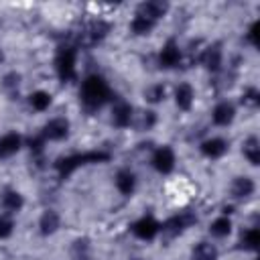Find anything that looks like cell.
<instances>
[{
    "mask_svg": "<svg viewBox=\"0 0 260 260\" xmlns=\"http://www.w3.org/2000/svg\"><path fill=\"white\" fill-rule=\"evenodd\" d=\"M225 150H228V142L223 138H207L205 142H201V152L209 158H219Z\"/></svg>",
    "mask_w": 260,
    "mask_h": 260,
    "instance_id": "obj_12",
    "label": "cell"
},
{
    "mask_svg": "<svg viewBox=\"0 0 260 260\" xmlns=\"http://www.w3.org/2000/svg\"><path fill=\"white\" fill-rule=\"evenodd\" d=\"M234 116H236V110H234V106L228 104V102L217 104V106L213 108V114H211V118H213V122H215L217 126H228V124L234 120Z\"/></svg>",
    "mask_w": 260,
    "mask_h": 260,
    "instance_id": "obj_10",
    "label": "cell"
},
{
    "mask_svg": "<svg viewBox=\"0 0 260 260\" xmlns=\"http://www.w3.org/2000/svg\"><path fill=\"white\" fill-rule=\"evenodd\" d=\"M28 102H30V106H32L35 110L43 112V110H47V108L51 106V95H49L47 91H35V93L28 98Z\"/></svg>",
    "mask_w": 260,
    "mask_h": 260,
    "instance_id": "obj_26",
    "label": "cell"
},
{
    "mask_svg": "<svg viewBox=\"0 0 260 260\" xmlns=\"http://www.w3.org/2000/svg\"><path fill=\"white\" fill-rule=\"evenodd\" d=\"M152 167L158 173H162V175L171 173L173 167H175V152H173V148H169V146L156 148V152L152 154Z\"/></svg>",
    "mask_w": 260,
    "mask_h": 260,
    "instance_id": "obj_5",
    "label": "cell"
},
{
    "mask_svg": "<svg viewBox=\"0 0 260 260\" xmlns=\"http://www.w3.org/2000/svg\"><path fill=\"white\" fill-rule=\"evenodd\" d=\"M116 187H118V191H120L122 195H132V191H134V187H136V177H134V173H130V171H120V173L116 175Z\"/></svg>",
    "mask_w": 260,
    "mask_h": 260,
    "instance_id": "obj_15",
    "label": "cell"
},
{
    "mask_svg": "<svg viewBox=\"0 0 260 260\" xmlns=\"http://www.w3.org/2000/svg\"><path fill=\"white\" fill-rule=\"evenodd\" d=\"M256 35H258V22H254L252 26H250V30H248V35H246V39L254 45V47H258V39H256Z\"/></svg>",
    "mask_w": 260,
    "mask_h": 260,
    "instance_id": "obj_32",
    "label": "cell"
},
{
    "mask_svg": "<svg viewBox=\"0 0 260 260\" xmlns=\"http://www.w3.org/2000/svg\"><path fill=\"white\" fill-rule=\"evenodd\" d=\"M112 122L116 126H120V128L130 126V122H132V108L126 102H118L114 106V110H112Z\"/></svg>",
    "mask_w": 260,
    "mask_h": 260,
    "instance_id": "obj_11",
    "label": "cell"
},
{
    "mask_svg": "<svg viewBox=\"0 0 260 260\" xmlns=\"http://www.w3.org/2000/svg\"><path fill=\"white\" fill-rule=\"evenodd\" d=\"M67 132H69V122L65 118H55V120L45 124L43 138L45 140H61L67 136Z\"/></svg>",
    "mask_w": 260,
    "mask_h": 260,
    "instance_id": "obj_7",
    "label": "cell"
},
{
    "mask_svg": "<svg viewBox=\"0 0 260 260\" xmlns=\"http://www.w3.org/2000/svg\"><path fill=\"white\" fill-rule=\"evenodd\" d=\"M167 10H169V4L167 2H160V0H150V2H144V4L138 6V14L140 16H146L150 20L160 18Z\"/></svg>",
    "mask_w": 260,
    "mask_h": 260,
    "instance_id": "obj_9",
    "label": "cell"
},
{
    "mask_svg": "<svg viewBox=\"0 0 260 260\" xmlns=\"http://www.w3.org/2000/svg\"><path fill=\"white\" fill-rule=\"evenodd\" d=\"M110 154L104 152V150H93V152H81V154H71V156H65V158H57L55 160V169L59 173V177H69L75 169L83 167V165H89V162H104L108 160Z\"/></svg>",
    "mask_w": 260,
    "mask_h": 260,
    "instance_id": "obj_2",
    "label": "cell"
},
{
    "mask_svg": "<svg viewBox=\"0 0 260 260\" xmlns=\"http://www.w3.org/2000/svg\"><path fill=\"white\" fill-rule=\"evenodd\" d=\"M12 228H14L12 219H10V217L0 215V238H8V236L12 234Z\"/></svg>",
    "mask_w": 260,
    "mask_h": 260,
    "instance_id": "obj_29",
    "label": "cell"
},
{
    "mask_svg": "<svg viewBox=\"0 0 260 260\" xmlns=\"http://www.w3.org/2000/svg\"><path fill=\"white\" fill-rule=\"evenodd\" d=\"M2 205L8 211H18L22 207V195L16 193V191H6L4 197H2Z\"/></svg>",
    "mask_w": 260,
    "mask_h": 260,
    "instance_id": "obj_25",
    "label": "cell"
},
{
    "mask_svg": "<svg viewBox=\"0 0 260 260\" xmlns=\"http://www.w3.org/2000/svg\"><path fill=\"white\" fill-rule=\"evenodd\" d=\"M201 63L209 69V71H217L221 67V49L219 45H211L201 53Z\"/></svg>",
    "mask_w": 260,
    "mask_h": 260,
    "instance_id": "obj_13",
    "label": "cell"
},
{
    "mask_svg": "<svg viewBox=\"0 0 260 260\" xmlns=\"http://www.w3.org/2000/svg\"><path fill=\"white\" fill-rule=\"evenodd\" d=\"M240 244H242V248H246V250H256V248H258V244H260V232H258L256 228L246 230V232L242 234Z\"/></svg>",
    "mask_w": 260,
    "mask_h": 260,
    "instance_id": "obj_24",
    "label": "cell"
},
{
    "mask_svg": "<svg viewBox=\"0 0 260 260\" xmlns=\"http://www.w3.org/2000/svg\"><path fill=\"white\" fill-rule=\"evenodd\" d=\"M254 191V181L250 177H238L234 183H232V195L242 199V197H248L252 195Z\"/></svg>",
    "mask_w": 260,
    "mask_h": 260,
    "instance_id": "obj_17",
    "label": "cell"
},
{
    "mask_svg": "<svg viewBox=\"0 0 260 260\" xmlns=\"http://www.w3.org/2000/svg\"><path fill=\"white\" fill-rule=\"evenodd\" d=\"M144 98H146L150 104H158V102L165 98V87H162V85H150V87L144 91Z\"/></svg>",
    "mask_w": 260,
    "mask_h": 260,
    "instance_id": "obj_27",
    "label": "cell"
},
{
    "mask_svg": "<svg viewBox=\"0 0 260 260\" xmlns=\"http://www.w3.org/2000/svg\"><path fill=\"white\" fill-rule=\"evenodd\" d=\"M152 26H154V20H150L146 16H140V14H136L134 20L130 22V28H132L134 35H148Z\"/></svg>",
    "mask_w": 260,
    "mask_h": 260,
    "instance_id": "obj_23",
    "label": "cell"
},
{
    "mask_svg": "<svg viewBox=\"0 0 260 260\" xmlns=\"http://www.w3.org/2000/svg\"><path fill=\"white\" fill-rule=\"evenodd\" d=\"M108 30H110V24H106L104 20H93V22L87 26V30H85L87 43H89V45H93V43L102 41V39L108 35Z\"/></svg>",
    "mask_w": 260,
    "mask_h": 260,
    "instance_id": "obj_16",
    "label": "cell"
},
{
    "mask_svg": "<svg viewBox=\"0 0 260 260\" xmlns=\"http://www.w3.org/2000/svg\"><path fill=\"white\" fill-rule=\"evenodd\" d=\"M0 59H2V55H0Z\"/></svg>",
    "mask_w": 260,
    "mask_h": 260,
    "instance_id": "obj_34",
    "label": "cell"
},
{
    "mask_svg": "<svg viewBox=\"0 0 260 260\" xmlns=\"http://www.w3.org/2000/svg\"><path fill=\"white\" fill-rule=\"evenodd\" d=\"M154 122H156L154 112H144V114H142V118H140V130H148Z\"/></svg>",
    "mask_w": 260,
    "mask_h": 260,
    "instance_id": "obj_30",
    "label": "cell"
},
{
    "mask_svg": "<svg viewBox=\"0 0 260 260\" xmlns=\"http://www.w3.org/2000/svg\"><path fill=\"white\" fill-rule=\"evenodd\" d=\"M20 148V136L10 132L6 136L0 138V158H6V156H12L14 152H18Z\"/></svg>",
    "mask_w": 260,
    "mask_h": 260,
    "instance_id": "obj_14",
    "label": "cell"
},
{
    "mask_svg": "<svg viewBox=\"0 0 260 260\" xmlns=\"http://www.w3.org/2000/svg\"><path fill=\"white\" fill-rule=\"evenodd\" d=\"M193 260H217V250L209 242H199L193 248Z\"/></svg>",
    "mask_w": 260,
    "mask_h": 260,
    "instance_id": "obj_19",
    "label": "cell"
},
{
    "mask_svg": "<svg viewBox=\"0 0 260 260\" xmlns=\"http://www.w3.org/2000/svg\"><path fill=\"white\" fill-rule=\"evenodd\" d=\"M160 230V223L152 217H140L136 223H132V234L140 240H152Z\"/></svg>",
    "mask_w": 260,
    "mask_h": 260,
    "instance_id": "obj_6",
    "label": "cell"
},
{
    "mask_svg": "<svg viewBox=\"0 0 260 260\" xmlns=\"http://www.w3.org/2000/svg\"><path fill=\"white\" fill-rule=\"evenodd\" d=\"M110 95H112V91H110L106 79L100 77V75H89L81 83V102L89 110L100 108L102 104H106Z\"/></svg>",
    "mask_w": 260,
    "mask_h": 260,
    "instance_id": "obj_1",
    "label": "cell"
},
{
    "mask_svg": "<svg viewBox=\"0 0 260 260\" xmlns=\"http://www.w3.org/2000/svg\"><path fill=\"white\" fill-rule=\"evenodd\" d=\"M209 232H211V236H215V238H225L230 232H232V221H230V217H217V219H213L211 221V225H209Z\"/></svg>",
    "mask_w": 260,
    "mask_h": 260,
    "instance_id": "obj_21",
    "label": "cell"
},
{
    "mask_svg": "<svg viewBox=\"0 0 260 260\" xmlns=\"http://www.w3.org/2000/svg\"><path fill=\"white\" fill-rule=\"evenodd\" d=\"M43 142H45V138L43 136H35V138H30V152H35V154H41L43 152Z\"/></svg>",
    "mask_w": 260,
    "mask_h": 260,
    "instance_id": "obj_31",
    "label": "cell"
},
{
    "mask_svg": "<svg viewBox=\"0 0 260 260\" xmlns=\"http://www.w3.org/2000/svg\"><path fill=\"white\" fill-rule=\"evenodd\" d=\"M181 61V51L177 47L175 41H167V45L160 49V55H158V65L165 67V69H171V67H177Z\"/></svg>",
    "mask_w": 260,
    "mask_h": 260,
    "instance_id": "obj_8",
    "label": "cell"
},
{
    "mask_svg": "<svg viewBox=\"0 0 260 260\" xmlns=\"http://www.w3.org/2000/svg\"><path fill=\"white\" fill-rule=\"evenodd\" d=\"M258 102H260V95H258V91L254 87H250V89H246L242 93V104H246V106H258Z\"/></svg>",
    "mask_w": 260,
    "mask_h": 260,
    "instance_id": "obj_28",
    "label": "cell"
},
{
    "mask_svg": "<svg viewBox=\"0 0 260 260\" xmlns=\"http://www.w3.org/2000/svg\"><path fill=\"white\" fill-rule=\"evenodd\" d=\"M195 221H197L195 213H191V211H183V213L173 215L171 219H167L165 225H162V232H167V234H171V236H177V234L185 232L189 225H193Z\"/></svg>",
    "mask_w": 260,
    "mask_h": 260,
    "instance_id": "obj_4",
    "label": "cell"
},
{
    "mask_svg": "<svg viewBox=\"0 0 260 260\" xmlns=\"http://www.w3.org/2000/svg\"><path fill=\"white\" fill-rule=\"evenodd\" d=\"M4 85H6V87H16V85H18V75H16V73L6 75V77H4Z\"/></svg>",
    "mask_w": 260,
    "mask_h": 260,
    "instance_id": "obj_33",
    "label": "cell"
},
{
    "mask_svg": "<svg viewBox=\"0 0 260 260\" xmlns=\"http://www.w3.org/2000/svg\"><path fill=\"white\" fill-rule=\"evenodd\" d=\"M39 228H41V234H53L57 228H59V215L53 211V209H47L43 215H41V221H39Z\"/></svg>",
    "mask_w": 260,
    "mask_h": 260,
    "instance_id": "obj_20",
    "label": "cell"
},
{
    "mask_svg": "<svg viewBox=\"0 0 260 260\" xmlns=\"http://www.w3.org/2000/svg\"><path fill=\"white\" fill-rule=\"evenodd\" d=\"M175 102L181 110H189L193 104V87L189 83H181L175 91Z\"/></svg>",
    "mask_w": 260,
    "mask_h": 260,
    "instance_id": "obj_18",
    "label": "cell"
},
{
    "mask_svg": "<svg viewBox=\"0 0 260 260\" xmlns=\"http://www.w3.org/2000/svg\"><path fill=\"white\" fill-rule=\"evenodd\" d=\"M55 69L61 81L75 79V49L71 45L59 47L57 57H55Z\"/></svg>",
    "mask_w": 260,
    "mask_h": 260,
    "instance_id": "obj_3",
    "label": "cell"
},
{
    "mask_svg": "<svg viewBox=\"0 0 260 260\" xmlns=\"http://www.w3.org/2000/svg\"><path fill=\"white\" fill-rule=\"evenodd\" d=\"M244 154H246V158L252 165H258L260 162V146H258V138L256 136H250L244 142Z\"/></svg>",
    "mask_w": 260,
    "mask_h": 260,
    "instance_id": "obj_22",
    "label": "cell"
}]
</instances>
